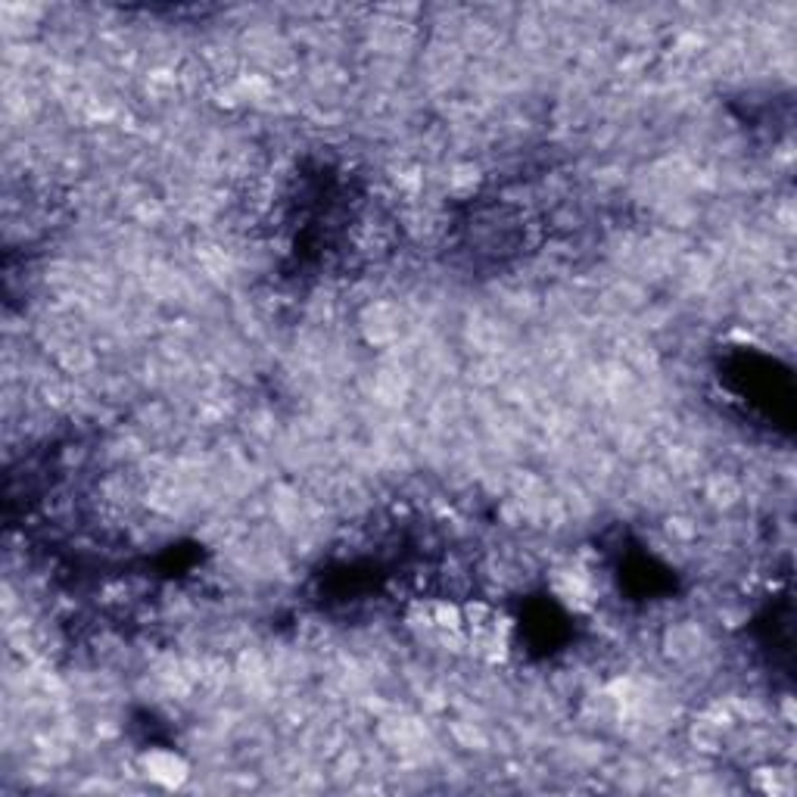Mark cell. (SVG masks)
Returning <instances> with one entry per match:
<instances>
[{
    "instance_id": "obj_1",
    "label": "cell",
    "mask_w": 797,
    "mask_h": 797,
    "mask_svg": "<svg viewBox=\"0 0 797 797\" xmlns=\"http://www.w3.org/2000/svg\"><path fill=\"white\" fill-rule=\"evenodd\" d=\"M141 766H144L147 778L162 785V788H181L191 778V763L174 751H166V748L147 751L141 757Z\"/></svg>"
}]
</instances>
